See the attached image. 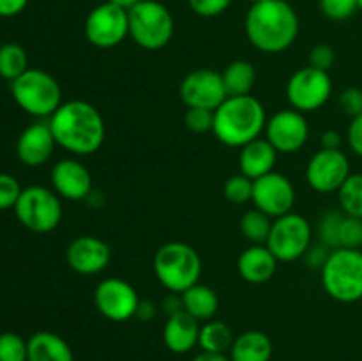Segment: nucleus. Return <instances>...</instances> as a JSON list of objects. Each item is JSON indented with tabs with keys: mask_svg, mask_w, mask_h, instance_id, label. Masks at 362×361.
I'll list each match as a JSON object with an SVG mask.
<instances>
[{
	"mask_svg": "<svg viewBox=\"0 0 362 361\" xmlns=\"http://www.w3.org/2000/svg\"><path fill=\"white\" fill-rule=\"evenodd\" d=\"M57 145L74 156H90L106 137L105 119L92 103L71 99L62 103L48 120Z\"/></svg>",
	"mask_w": 362,
	"mask_h": 361,
	"instance_id": "1",
	"label": "nucleus"
},
{
	"mask_svg": "<svg viewBox=\"0 0 362 361\" xmlns=\"http://www.w3.org/2000/svg\"><path fill=\"white\" fill-rule=\"evenodd\" d=\"M299 16L286 0L251 4L244 20L247 41L262 53H283L299 35Z\"/></svg>",
	"mask_w": 362,
	"mask_h": 361,
	"instance_id": "2",
	"label": "nucleus"
},
{
	"mask_svg": "<svg viewBox=\"0 0 362 361\" xmlns=\"http://www.w3.org/2000/svg\"><path fill=\"white\" fill-rule=\"evenodd\" d=\"M267 126L264 105L255 96H228L214 110L212 133L226 147H244L262 137Z\"/></svg>",
	"mask_w": 362,
	"mask_h": 361,
	"instance_id": "3",
	"label": "nucleus"
},
{
	"mask_svg": "<svg viewBox=\"0 0 362 361\" xmlns=\"http://www.w3.org/2000/svg\"><path fill=\"white\" fill-rule=\"evenodd\" d=\"M154 273L166 290L172 294H182L200 282L202 258L189 244L170 241L156 251Z\"/></svg>",
	"mask_w": 362,
	"mask_h": 361,
	"instance_id": "4",
	"label": "nucleus"
},
{
	"mask_svg": "<svg viewBox=\"0 0 362 361\" xmlns=\"http://www.w3.org/2000/svg\"><path fill=\"white\" fill-rule=\"evenodd\" d=\"M322 287L338 303H357L362 299V251L352 248L331 250L322 265Z\"/></svg>",
	"mask_w": 362,
	"mask_h": 361,
	"instance_id": "5",
	"label": "nucleus"
},
{
	"mask_svg": "<svg viewBox=\"0 0 362 361\" xmlns=\"http://www.w3.org/2000/svg\"><path fill=\"white\" fill-rule=\"evenodd\" d=\"M129 38L144 50H161L172 41L175 21L165 4L158 0H140L127 11Z\"/></svg>",
	"mask_w": 362,
	"mask_h": 361,
	"instance_id": "6",
	"label": "nucleus"
},
{
	"mask_svg": "<svg viewBox=\"0 0 362 361\" xmlns=\"http://www.w3.org/2000/svg\"><path fill=\"white\" fill-rule=\"evenodd\" d=\"M11 94L23 112L34 117H52L62 105V88L55 76L42 69L28 67L20 78L11 81Z\"/></svg>",
	"mask_w": 362,
	"mask_h": 361,
	"instance_id": "7",
	"label": "nucleus"
},
{
	"mask_svg": "<svg viewBox=\"0 0 362 361\" xmlns=\"http://www.w3.org/2000/svg\"><path fill=\"white\" fill-rule=\"evenodd\" d=\"M14 212L25 229L46 234L59 227L62 219V204L55 191L45 186H28L21 191Z\"/></svg>",
	"mask_w": 362,
	"mask_h": 361,
	"instance_id": "8",
	"label": "nucleus"
},
{
	"mask_svg": "<svg viewBox=\"0 0 362 361\" xmlns=\"http://www.w3.org/2000/svg\"><path fill=\"white\" fill-rule=\"evenodd\" d=\"M313 230L310 222L297 212H288L272 222L267 248L279 262L299 260L310 250Z\"/></svg>",
	"mask_w": 362,
	"mask_h": 361,
	"instance_id": "9",
	"label": "nucleus"
},
{
	"mask_svg": "<svg viewBox=\"0 0 362 361\" xmlns=\"http://www.w3.org/2000/svg\"><path fill=\"white\" fill-rule=\"evenodd\" d=\"M332 80L327 71L306 66L297 69L286 84V99L300 113L320 110L331 99Z\"/></svg>",
	"mask_w": 362,
	"mask_h": 361,
	"instance_id": "10",
	"label": "nucleus"
},
{
	"mask_svg": "<svg viewBox=\"0 0 362 361\" xmlns=\"http://www.w3.org/2000/svg\"><path fill=\"white\" fill-rule=\"evenodd\" d=\"M85 38L95 48H115L129 35L127 11L106 0L94 7L85 20Z\"/></svg>",
	"mask_w": 362,
	"mask_h": 361,
	"instance_id": "11",
	"label": "nucleus"
},
{
	"mask_svg": "<svg viewBox=\"0 0 362 361\" xmlns=\"http://www.w3.org/2000/svg\"><path fill=\"white\" fill-rule=\"evenodd\" d=\"M140 301L134 287L122 278L103 280L94 290L95 308L112 322H126L136 317Z\"/></svg>",
	"mask_w": 362,
	"mask_h": 361,
	"instance_id": "12",
	"label": "nucleus"
},
{
	"mask_svg": "<svg viewBox=\"0 0 362 361\" xmlns=\"http://www.w3.org/2000/svg\"><path fill=\"white\" fill-rule=\"evenodd\" d=\"M349 156L341 149H320L311 156L306 166V180L318 193H338L350 176Z\"/></svg>",
	"mask_w": 362,
	"mask_h": 361,
	"instance_id": "13",
	"label": "nucleus"
},
{
	"mask_svg": "<svg viewBox=\"0 0 362 361\" xmlns=\"http://www.w3.org/2000/svg\"><path fill=\"white\" fill-rule=\"evenodd\" d=\"M179 94L187 108H205L212 112L228 98L221 73L207 67L186 74L180 81Z\"/></svg>",
	"mask_w": 362,
	"mask_h": 361,
	"instance_id": "14",
	"label": "nucleus"
},
{
	"mask_svg": "<svg viewBox=\"0 0 362 361\" xmlns=\"http://www.w3.org/2000/svg\"><path fill=\"white\" fill-rule=\"evenodd\" d=\"M265 138L281 154H292L300 151L310 138V124L304 113L297 110H279L265 126Z\"/></svg>",
	"mask_w": 362,
	"mask_h": 361,
	"instance_id": "15",
	"label": "nucleus"
},
{
	"mask_svg": "<svg viewBox=\"0 0 362 361\" xmlns=\"http://www.w3.org/2000/svg\"><path fill=\"white\" fill-rule=\"evenodd\" d=\"M251 202L255 207L276 219L292 212L296 205V188L286 176L271 172L255 180Z\"/></svg>",
	"mask_w": 362,
	"mask_h": 361,
	"instance_id": "16",
	"label": "nucleus"
},
{
	"mask_svg": "<svg viewBox=\"0 0 362 361\" xmlns=\"http://www.w3.org/2000/svg\"><path fill=\"white\" fill-rule=\"evenodd\" d=\"M66 258L74 273L92 276L108 268L112 260V248L101 237L78 236L67 246Z\"/></svg>",
	"mask_w": 362,
	"mask_h": 361,
	"instance_id": "17",
	"label": "nucleus"
},
{
	"mask_svg": "<svg viewBox=\"0 0 362 361\" xmlns=\"http://www.w3.org/2000/svg\"><path fill=\"white\" fill-rule=\"evenodd\" d=\"M53 190L71 202L85 200L92 195V176L87 166L74 158L60 159L52 168Z\"/></svg>",
	"mask_w": 362,
	"mask_h": 361,
	"instance_id": "18",
	"label": "nucleus"
},
{
	"mask_svg": "<svg viewBox=\"0 0 362 361\" xmlns=\"http://www.w3.org/2000/svg\"><path fill=\"white\" fill-rule=\"evenodd\" d=\"M55 147L57 142L49 124L35 122L25 127L20 137H18L16 154L23 165L35 168V166L45 165L52 158Z\"/></svg>",
	"mask_w": 362,
	"mask_h": 361,
	"instance_id": "19",
	"label": "nucleus"
},
{
	"mask_svg": "<svg viewBox=\"0 0 362 361\" xmlns=\"http://www.w3.org/2000/svg\"><path fill=\"white\" fill-rule=\"evenodd\" d=\"M278 264L279 260L269 250L267 244H251L239 255L237 271L243 276L244 282L262 285L276 275Z\"/></svg>",
	"mask_w": 362,
	"mask_h": 361,
	"instance_id": "20",
	"label": "nucleus"
},
{
	"mask_svg": "<svg viewBox=\"0 0 362 361\" xmlns=\"http://www.w3.org/2000/svg\"><path fill=\"white\" fill-rule=\"evenodd\" d=\"M200 328V321L186 310H180L168 315V321L163 328V342L173 354H186L198 345Z\"/></svg>",
	"mask_w": 362,
	"mask_h": 361,
	"instance_id": "21",
	"label": "nucleus"
},
{
	"mask_svg": "<svg viewBox=\"0 0 362 361\" xmlns=\"http://www.w3.org/2000/svg\"><path fill=\"white\" fill-rule=\"evenodd\" d=\"M279 152L272 147L267 138H257L250 142L239 152V168L240 173L247 176L250 179L257 180L267 173L274 172L276 161Z\"/></svg>",
	"mask_w": 362,
	"mask_h": 361,
	"instance_id": "22",
	"label": "nucleus"
},
{
	"mask_svg": "<svg viewBox=\"0 0 362 361\" xmlns=\"http://www.w3.org/2000/svg\"><path fill=\"white\" fill-rule=\"evenodd\" d=\"M28 361H74V354L60 335L37 331L28 338Z\"/></svg>",
	"mask_w": 362,
	"mask_h": 361,
	"instance_id": "23",
	"label": "nucleus"
},
{
	"mask_svg": "<svg viewBox=\"0 0 362 361\" xmlns=\"http://www.w3.org/2000/svg\"><path fill=\"white\" fill-rule=\"evenodd\" d=\"M271 338L258 329L240 333L230 347V360L232 361H271Z\"/></svg>",
	"mask_w": 362,
	"mask_h": 361,
	"instance_id": "24",
	"label": "nucleus"
},
{
	"mask_svg": "<svg viewBox=\"0 0 362 361\" xmlns=\"http://www.w3.org/2000/svg\"><path fill=\"white\" fill-rule=\"evenodd\" d=\"M180 297H182L184 310L189 315H193L197 321H212L214 315L218 314V294H216V290H212L211 287L204 285V283L198 282L197 285L189 287V289L184 290V292L180 294Z\"/></svg>",
	"mask_w": 362,
	"mask_h": 361,
	"instance_id": "25",
	"label": "nucleus"
},
{
	"mask_svg": "<svg viewBox=\"0 0 362 361\" xmlns=\"http://www.w3.org/2000/svg\"><path fill=\"white\" fill-rule=\"evenodd\" d=\"M228 96H247L251 94L257 81V71L250 60H233L221 73Z\"/></svg>",
	"mask_w": 362,
	"mask_h": 361,
	"instance_id": "26",
	"label": "nucleus"
},
{
	"mask_svg": "<svg viewBox=\"0 0 362 361\" xmlns=\"http://www.w3.org/2000/svg\"><path fill=\"white\" fill-rule=\"evenodd\" d=\"M233 336L232 328L223 321H207L200 328V338H198V345L202 350H209V353H223L230 350L232 347Z\"/></svg>",
	"mask_w": 362,
	"mask_h": 361,
	"instance_id": "27",
	"label": "nucleus"
},
{
	"mask_svg": "<svg viewBox=\"0 0 362 361\" xmlns=\"http://www.w3.org/2000/svg\"><path fill=\"white\" fill-rule=\"evenodd\" d=\"M28 69V57L23 46L6 42L0 46V76L14 81Z\"/></svg>",
	"mask_w": 362,
	"mask_h": 361,
	"instance_id": "28",
	"label": "nucleus"
},
{
	"mask_svg": "<svg viewBox=\"0 0 362 361\" xmlns=\"http://www.w3.org/2000/svg\"><path fill=\"white\" fill-rule=\"evenodd\" d=\"M272 229V218L260 209H251L240 218V232L251 244H265Z\"/></svg>",
	"mask_w": 362,
	"mask_h": 361,
	"instance_id": "29",
	"label": "nucleus"
},
{
	"mask_svg": "<svg viewBox=\"0 0 362 361\" xmlns=\"http://www.w3.org/2000/svg\"><path fill=\"white\" fill-rule=\"evenodd\" d=\"M338 200L345 214L362 218V173H350L338 190Z\"/></svg>",
	"mask_w": 362,
	"mask_h": 361,
	"instance_id": "30",
	"label": "nucleus"
},
{
	"mask_svg": "<svg viewBox=\"0 0 362 361\" xmlns=\"http://www.w3.org/2000/svg\"><path fill=\"white\" fill-rule=\"evenodd\" d=\"M343 218H345V212L343 211H329L318 222L320 243L331 248V250L339 248V229H341Z\"/></svg>",
	"mask_w": 362,
	"mask_h": 361,
	"instance_id": "31",
	"label": "nucleus"
},
{
	"mask_svg": "<svg viewBox=\"0 0 362 361\" xmlns=\"http://www.w3.org/2000/svg\"><path fill=\"white\" fill-rule=\"evenodd\" d=\"M0 361H28V340L18 333H0Z\"/></svg>",
	"mask_w": 362,
	"mask_h": 361,
	"instance_id": "32",
	"label": "nucleus"
},
{
	"mask_svg": "<svg viewBox=\"0 0 362 361\" xmlns=\"http://www.w3.org/2000/svg\"><path fill=\"white\" fill-rule=\"evenodd\" d=\"M253 179L244 173H235L225 183V197L232 204H246L253 198Z\"/></svg>",
	"mask_w": 362,
	"mask_h": 361,
	"instance_id": "33",
	"label": "nucleus"
},
{
	"mask_svg": "<svg viewBox=\"0 0 362 361\" xmlns=\"http://www.w3.org/2000/svg\"><path fill=\"white\" fill-rule=\"evenodd\" d=\"M362 246V218L345 214L339 229V248L361 250Z\"/></svg>",
	"mask_w": 362,
	"mask_h": 361,
	"instance_id": "34",
	"label": "nucleus"
},
{
	"mask_svg": "<svg viewBox=\"0 0 362 361\" xmlns=\"http://www.w3.org/2000/svg\"><path fill=\"white\" fill-rule=\"evenodd\" d=\"M320 11L329 20H349L357 11V0H320Z\"/></svg>",
	"mask_w": 362,
	"mask_h": 361,
	"instance_id": "35",
	"label": "nucleus"
},
{
	"mask_svg": "<svg viewBox=\"0 0 362 361\" xmlns=\"http://www.w3.org/2000/svg\"><path fill=\"white\" fill-rule=\"evenodd\" d=\"M186 127L193 133H207L214 126V112L205 108H187L184 115Z\"/></svg>",
	"mask_w": 362,
	"mask_h": 361,
	"instance_id": "36",
	"label": "nucleus"
},
{
	"mask_svg": "<svg viewBox=\"0 0 362 361\" xmlns=\"http://www.w3.org/2000/svg\"><path fill=\"white\" fill-rule=\"evenodd\" d=\"M21 191L23 190H21L16 177H13L11 173L0 172V211H6V209L11 207L14 209Z\"/></svg>",
	"mask_w": 362,
	"mask_h": 361,
	"instance_id": "37",
	"label": "nucleus"
},
{
	"mask_svg": "<svg viewBox=\"0 0 362 361\" xmlns=\"http://www.w3.org/2000/svg\"><path fill=\"white\" fill-rule=\"evenodd\" d=\"M233 0H187L191 11L202 18H214L225 13Z\"/></svg>",
	"mask_w": 362,
	"mask_h": 361,
	"instance_id": "38",
	"label": "nucleus"
},
{
	"mask_svg": "<svg viewBox=\"0 0 362 361\" xmlns=\"http://www.w3.org/2000/svg\"><path fill=\"white\" fill-rule=\"evenodd\" d=\"M339 108L350 119L362 113V88L359 87H346L339 94Z\"/></svg>",
	"mask_w": 362,
	"mask_h": 361,
	"instance_id": "39",
	"label": "nucleus"
},
{
	"mask_svg": "<svg viewBox=\"0 0 362 361\" xmlns=\"http://www.w3.org/2000/svg\"><path fill=\"white\" fill-rule=\"evenodd\" d=\"M334 62H336V53L331 45L320 42V45H317L310 52V66L315 67V69L327 71L329 73L331 67L334 66Z\"/></svg>",
	"mask_w": 362,
	"mask_h": 361,
	"instance_id": "40",
	"label": "nucleus"
},
{
	"mask_svg": "<svg viewBox=\"0 0 362 361\" xmlns=\"http://www.w3.org/2000/svg\"><path fill=\"white\" fill-rule=\"evenodd\" d=\"M346 140H349L350 149L354 154L362 158V113L354 117L352 122L349 126V133H346Z\"/></svg>",
	"mask_w": 362,
	"mask_h": 361,
	"instance_id": "41",
	"label": "nucleus"
},
{
	"mask_svg": "<svg viewBox=\"0 0 362 361\" xmlns=\"http://www.w3.org/2000/svg\"><path fill=\"white\" fill-rule=\"evenodd\" d=\"M329 253H331V248H327L325 244H317V246H310V250L306 251V255H304L303 258H306L308 264L311 265V268H320L325 264V260H327Z\"/></svg>",
	"mask_w": 362,
	"mask_h": 361,
	"instance_id": "42",
	"label": "nucleus"
},
{
	"mask_svg": "<svg viewBox=\"0 0 362 361\" xmlns=\"http://www.w3.org/2000/svg\"><path fill=\"white\" fill-rule=\"evenodd\" d=\"M28 0H0V16L11 18L20 14L27 7Z\"/></svg>",
	"mask_w": 362,
	"mask_h": 361,
	"instance_id": "43",
	"label": "nucleus"
},
{
	"mask_svg": "<svg viewBox=\"0 0 362 361\" xmlns=\"http://www.w3.org/2000/svg\"><path fill=\"white\" fill-rule=\"evenodd\" d=\"M341 134L334 130L325 131L324 134L320 137V145L322 149H329V151H334V149H341Z\"/></svg>",
	"mask_w": 362,
	"mask_h": 361,
	"instance_id": "44",
	"label": "nucleus"
},
{
	"mask_svg": "<svg viewBox=\"0 0 362 361\" xmlns=\"http://www.w3.org/2000/svg\"><path fill=\"white\" fill-rule=\"evenodd\" d=\"M154 315H156L154 303H151V301H140V306H138L136 317L140 319V321H151Z\"/></svg>",
	"mask_w": 362,
	"mask_h": 361,
	"instance_id": "45",
	"label": "nucleus"
},
{
	"mask_svg": "<svg viewBox=\"0 0 362 361\" xmlns=\"http://www.w3.org/2000/svg\"><path fill=\"white\" fill-rule=\"evenodd\" d=\"M191 361H232L230 356L223 353H209V350H202Z\"/></svg>",
	"mask_w": 362,
	"mask_h": 361,
	"instance_id": "46",
	"label": "nucleus"
},
{
	"mask_svg": "<svg viewBox=\"0 0 362 361\" xmlns=\"http://www.w3.org/2000/svg\"><path fill=\"white\" fill-rule=\"evenodd\" d=\"M108 2L115 4V6H119V7H122V9L129 11L131 7H133V6H136V4L140 2V0H108Z\"/></svg>",
	"mask_w": 362,
	"mask_h": 361,
	"instance_id": "47",
	"label": "nucleus"
},
{
	"mask_svg": "<svg viewBox=\"0 0 362 361\" xmlns=\"http://www.w3.org/2000/svg\"><path fill=\"white\" fill-rule=\"evenodd\" d=\"M357 9L362 11V0H357Z\"/></svg>",
	"mask_w": 362,
	"mask_h": 361,
	"instance_id": "48",
	"label": "nucleus"
},
{
	"mask_svg": "<svg viewBox=\"0 0 362 361\" xmlns=\"http://www.w3.org/2000/svg\"><path fill=\"white\" fill-rule=\"evenodd\" d=\"M247 2H251V4H257V2H262V0H247Z\"/></svg>",
	"mask_w": 362,
	"mask_h": 361,
	"instance_id": "49",
	"label": "nucleus"
}]
</instances>
